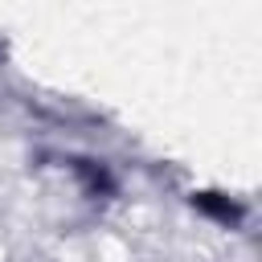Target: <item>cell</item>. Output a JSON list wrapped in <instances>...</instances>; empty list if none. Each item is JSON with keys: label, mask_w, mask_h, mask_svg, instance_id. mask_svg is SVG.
Wrapping results in <instances>:
<instances>
[{"label": "cell", "mask_w": 262, "mask_h": 262, "mask_svg": "<svg viewBox=\"0 0 262 262\" xmlns=\"http://www.w3.org/2000/svg\"><path fill=\"white\" fill-rule=\"evenodd\" d=\"M192 205H196V209H205V213H213V217H221V221H237V217H242V209H237V205H229V201H221L217 192H196V196H192Z\"/></svg>", "instance_id": "1"}]
</instances>
